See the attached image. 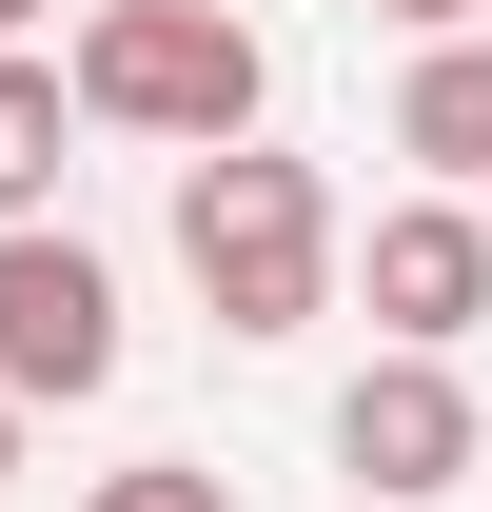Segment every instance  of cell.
Here are the masks:
<instances>
[{
    "label": "cell",
    "mask_w": 492,
    "mask_h": 512,
    "mask_svg": "<svg viewBox=\"0 0 492 512\" xmlns=\"http://www.w3.org/2000/svg\"><path fill=\"white\" fill-rule=\"evenodd\" d=\"M178 276L217 335H315L335 316V178L315 158H276V138H217V158H178Z\"/></svg>",
    "instance_id": "1"
},
{
    "label": "cell",
    "mask_w": 492,
    "mask_h": 512,
    "mask_svg": "<svg viewBox=\"0 0 492 512\" xmlns=\"http://www.w3.org/2000/svg\"><path fill=\"white\" fill-rule=\"evenodd\" d=\"M60 99L99 138H158V158H217V138H256V99H276V40H256L237 0H99L79 20Z\"/></svg>",
    "instance_id": "2"
},
{
    "label": "cell",
    "mask_w": 492,
    "mask_h": 512,
    "mask_svg": "<svg viewBox=\"0 0 492 512\" xmlns=\"http://www.w3.org/2000/svg\"><path fill=\"white\" fill-rule=\"evenodd\" d=\"M0 394L20 414L119 394V256L60 237V217H0Z\"/></svg>",
    "instance_id": "3"
},
{
    "label": "cell",
    "mask_w": 492,
    "mask_h": 512,
    "mask_svg": "<svg viewBox=\"0 0 492 512\" xmlns=\"http://www.w3.org/2000/svg\"><path fill=\"white\" fill-rule=\"evenodd\" d=\"M335 276L374 296V355H473L492 335V217L473 197H394L374 237H335Z\"/></svg>",
    "instance_id": "4"
},
{
    "label": "cell",
    "mask_w": 492,
    "mask_h": 512,
    "mask_svg": "<svg viewBox=\"0 0 492 512\" xmlns=\"http://www.w3.org/2000/svg\"><path fill=\"white\" fill-rule=\"evenodd\" d=\"M473 453H492V414H473V375H453V355H374V375L335 394V473H355L374 512L473 493Z\"/></svg>",
    "instance_id": "5"
},
{
    "label": "cell",
    "mask_w": 492,
    "mask_h": 512,
    "mask_svg": "<svg viewBox=\"0 0 492 512\" xmlns=\"http://www.w3.org/2000/svg\"><path fill=\"white\" fill-rule=\"evenodd\" d=\"M394 158H414L433 197H473V178H492V20L414 40V79H394Z\"/></svg>",
    "instance_id": "6"
},
{
    "label": "cell",
    "mask_w": 492,
    "mask_h": 512,
    "mask_svg": "<svg viewBox=\"0 0 492 512\" xmlns=\"http://www.w3.org/2000/svg\"><path fill=\"white\" fill-rule=\"evenodd\" d=\"M60 138H79L60 60H20V40H0V217H60Z\"/></svg>",
    "instance_id": "7"
},
{
    "label": "cell",
    "mask_w": 492,
    "mask_h": 512,
    "mask_svg": "<svg viewBox=\"0 0 492 512\" xmlns=\"http://www.w3.org/2000/svg\"><path fill=\"white\" fill-rule=\"evenodd\" d=\"M79 512H237V473H197V453H138V473H99Z\"/></svg>",
    "instance_id": "8"
},
{
    "label": "cell",
    "mask_w": 492,
    "mask_h": 512,
    "mask_svg": "<svg viewBox=\"0 0 492 512\" xmlns=\"http://www.w3.org/2000/svg\"><path fill=\"white\" fill-rule=\"evenodd\" d=\"M374 20H414V40H453V20H492V0H374Z\"/></svg>",
    "instance_id": "9"
},
{
    "label": "cell",
    "mask_w": 492,
    "mask_h": 512,
    "mask_svg": "<svg viewBox=\"0 0 492 512\" xmlns=\"http://www.w3.org/2000/svg\"><path fill=\"white\" fill-rule=\"evenodd\" d=\"M40 20H60V0H0V40H40Z\"/></svg>",
    "instance_id": "10"
},
{
    "label": "cell",
    "mask_w": 492,
    "mask_h": 512,
    "mask_svg": "<svg viewBox=\"0 0 492 512\" xmlns=\"http://www.w3.org/2000/svg\"><path fill=\"white\" fill-rule=\"evenodd\" d=\"M0 473H20V394H0Z\"/></svg>",
    "instance_id": "11"
}]
</instances>
